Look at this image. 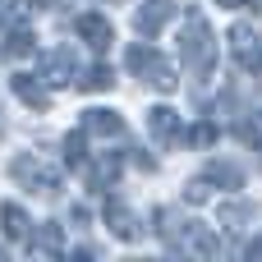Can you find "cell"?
<instances>
[{
  "instance_id": "1",
  "label": "cell",
  "mask_w": 262,
  "mask_h": 262,
  "mask_svg": "<svg viewBox=\"0 0 262 262\" xmlns=\"http://www.w3.org/2000/svg\"><path fill=\"white\" fill-rule=\"evenodd\" d=\"M180 51H184V64H189L193 78H212V69H216V32L198 9H189V18H184Z\"/></svg>"
},
{
  "instance_id": "2",
  "label": "cell",
  "mask_w": 262,
  "mask_h": 262,
  "mask_svg": "<svg viewBox=\"0 0 262 262\" xmlns=\"http://www.w3.org/2000/svg\"><path fill=\"white\" fill-rule=\"evenodd\" d=\"M9 175H14V180H18L28 193H37V198H51V193H60V175H55V170H46L37 157H14Z\"/></svg>"
},
{
  "instance_id": "3",
  "label": "cell",
  "mask_w": 262,
  "mask_h": 262,
  "mask_svg": "<svg viewBox=\"0 0 262 262\" xmlns=\"http://www.w3.org/2000/svg\"><path fill=\"white\" fill-rule=\"evenodd\" d=\"M230 55H235V64H239L244 74H258L262 69V37H258V28L235 23V28H230Z\"/></svg>"
},
{
  "instance_id": "4",
  "label": "cell",
  "mask_w": 262,
  "mask_h": 262,
  "mask_svg": "<svg viewBox=\"0 0 262 262\" xmlns=\"http://www.w3.org/2000/svg\"><path fill=\"white\" fill-rule=\"evenodd\" d=\"M170 244H175L180 253H189V258H212V253H216V235H212L207 226H180V230L170 235Z\"/></svg>"
},
{
  "instance_id": "5",
  "label": "cell",
  "mask_w": 262,
  "mask_h": 262,
  "mask_svg": "<svg viewBox=\"0 0 262 262\" xmlns=\"http://www.w3.org/2000/svg\"><path fill=\"white\" fill-rule=\"evenodd\" d=\"M147 134L157 138V143H180V134H184V120H180V111H170V106H152L147 111Z\"/></svg>"
},
{
  "instance_id": "6",
  "label": "cell",
  "mask_w": 262,
  "mask_h": 262,
  "mask_svg": "<svg viewBox=\"0 0 262 262\" xmlns=\"http://www.w3.org/2000/svg\"><path fill=\"white\" fill-rule=\"evenodd\" d=\"M170 14H175V0H143V5L134 9V28H138L143 37H152V32H161V28L170 23Z\"/></svg>"
},
{
  "instance_id": "7",
  "label": "cell",
  "mask_w": 262,
  "mask_h": 262,
  "mask_svg": "<svg viewBox=\"0 0 262 262\" xmlns=\"http://www.w3.org/2000/svg\"><path fill=\"white\" fill-rule=\"evenodd\" d=\"M9 88H14V97L28 101L32 111H46V106H51V92H46V78H41V74H14Z\"/></svg>"
},
{
  "instance_id": "8",
  "label": "cell",
  "mask_w": 262,
  "mask_h": 262,
  "mask_svg": "<svg viewBox=\"0 0 262 262\" xmlns=\"http://www.w3.org/2000/svg\"><path fill=\"white\" fill-rule=\"evenodd\" d=\"M74 32H78L92 51H106V46H111V23H106L101 14H78V18H74Z\"/></svg>"
},
{
  "instance_id": "9",
  "label": "cell",
  "mask_w": 262,
  "mask_h": 262,
  "mask_svg": "<svg viewBox=\"0 0 262 262\" xmlns=\"http://www.w3.org/2000/svg\"><path fill=\"white\" fill-rule=\"evenodd\" d=\"M106 226H111V235H120V239H138V216H134V207H124L120 198L106 203Z\"/></svg>"
},
{
  "instance_id": "10",
  "label": "cell",
  "mask_w": 262,
  "mask_h": 262,
  "mask_svg": "<svg viewBox=\"0 0 262 262\" xmlns=\"http://www.w3.org/2000/svg\"><path fill=\"white\" fill-rule=\"evenodd\" d=\"M83 129H88L92 138H120V134H124V120H120L115 111H106V106H97V111H88V120H83Z\"/></svg>"
},
{
  "instance_id": "11",
  "label": "cell",
  "mask_w": 262,
  "mask_h": 262,
  "mask_svg": "<svg viewBox=\"0 0 262 262\" xmlns=\"http://www.w3.org/2000/svg\"><path fill=\"white\" fill-rule=\"evenodd\" d=\"M120 170H124V161H120L115 152H106V157H97V161L88 166V184H92V189H115Z\"/></svg>"
},
{
  "instance_id": "12",
  "label": "cell",
  "mask_w": 262,
  "mask_h": 262,
  "mask_svg": "<svg viewBox=\"0 0 262 262\" xmlns=\"http://www.w3.org/2000/svg\"><path fill=\"white\" fill-rule=\"evenodd\" d=\"M203 180H207V184H221V189H244V170H239L235 161H221V157L203 166Z\"/></svg>"
},
{
  "instance_id": "13",
  "label": "cell",
  "mask_w": 262,
  "mask_h": 262,
  "mask_svg": "<svg viewBox=\"0 0 262 262\" xmlns=\"http://www.w3.org/2000/svg\"><path fill=\"white\" fill-rule=\"evenodd\" d=\"M0 230H5L9 239H28V235H32V221H28V212H23L18 203H0Z\"/></svg>"
},
{
  "instance_id": "14",
  "label": "cell",
  "mask_w": 262,
  "mask_h": 262,
  "mask_svg": "<svg viewBox=\"0 0 262 262\" xmlns=\"http://www.w3.org/2000/svg\"><path fill=\"white\" fill-rule=\"evenodd\" d=\"M143 78H147L152 88H161V92H170V88L180 83V78H175V69H170V64H166L161 55H152V60H147V69H143Z\"/></svg>"
},
{
  "instance_id": "15",
  "label": "cell",
  "mask_w": 262,
  "mask_h": 262,
  "mask_svg": "<svg viewBox=\"0 0 262 262\" xmlns=\"http://www.w3.org/2000/svg\"><path fill=\"white\" fill-rule=\"evenodd\" d=\"M60 249H64V235H60L55 221H46L41 230H32V253H60Z\"/></svg>"
},
{
  "instance_id": "16",
  "label": "cell",
  "mask_w": 262,
  "mask_h": 262,
  "mask_svg": "<svg viewBox=\"0 0 262 262\" xmlns=\"http://www.w3.org/2000/svg\"><path fill=\"white\" fill-rule=\"evenodd\" d=\"M74 74V55L69 51H51L46 55V83H69Z\"/></svg>"
},
{
  "instance_id": "17",
  "label": "cell",
  "mask_w": 262,
  "mask_h": 262,
  "mask_svg": "<svg viewBox=\"0 0 262 262\" xmlns=\"http://www.w3.org/2000/svg\"><path fill=\"white\" fill-rule=\"evenodd\" d=\"M32 51H37V37H32L28 23H18V28L9 32V41H5V55H32Z\"/></svg>"
},
{
  "instance_id": "18",
  "label": "cell",
  "mask_w": 262,
  "mask_h": 262,
  "mask_svg": "<svg viewBox=\"0 0 262 262\" xmlns=\"http://www.w3.org/2000/svg\"><path fill=\"white\" fill-rule=\"evenodd\" d=\"M78 88H83V92H111V88H115V74H111L106 64H92V69L78 78Z\"/></svg>"
},
{
  "instance_id": "19",
  "label": "cell",
  "mask_w": 262,
  "mask_h": 262,
  "mask_svg": "<svg viewBox=\"0 0 262 262\" xmlns=\"http://www.w3.org/2000/svg\"><path fill=\"white\" fill-rule=\"evenodd\" d=\"M60 152H64V166H83V152H88V129H78V134H64Z\"/></svg>"
},
{
  "instance_id": "20",
  "label": "cell",
  "mask_w": 262,
  "mask_h": 262,
  "mask_svg": "<svg viewBox=\"0 0 262 262\" xmlns=\"http://www.w3.org/2000/svg\"><path fill=\"white\" fill-rule=\"evenodd\" d=\"M253 212H258L253 203H226V207H221V226H226V230H239Z\"/></svg>"
},
{
  "instance_id": "21",
  "label": "cell",
  "mask_w": 262,
  "mask_h": 262,
  "mask_svg": "<svg viewBox=\"0 0 262 262\" xmlns=\"http://www.w3.org/2000/svg\"><path fill=\"white\" fill-rule=\"evenodd\" d=\"M239 143L262 147V111H253V115H244V120H239Z\"/></svg>"
},
{
  "instance_id": "22",
  "label": "cell",
  "mask_w": 262,
  "mask_h": 262,
  "mask_svg": "<svg viewBox=\"0 0 262 262\" xmlns=\"http://www.w3.org/2000/svg\"><path fill=\"white\" fill-rule=\"evenodd\" d=\"M152 55H157L152 46H129V55H124V64H129V74H143Z\"/></svg>"
},
{
  "instance_id": "23",
  "label": "cell",
  "mask_w": 262,
  "mask_h": 262,
  "mask_svg": "<svg viewBox=\"0 0 262 262\" xmlns=\"http://www.w3.org/2000/svg\"><path fill=\"white\" fill-rule=\"evenodd\" d=\"M189 143H193V147H212V143H216V129H212V124H193Z\"/></svg>"
},
{
  "instance_id": "24",
  "label": "cell",
  "mask_w": 262,
  "mask_h": 262,
  "mask_svg": "<svg viewBox=\"0 0 262 262\" xmlns=\"http://www.w3.org/2000/svg\"><path fill=\"white\" fill-rule=\"evenodd\" d=\"M207 193H212V184H207V180H193V184L184 189V198H189V203H203Z\"/></svg>"
},
{
  "instance_id": "25",
  "label": "cell",
  "mask_w": 262,
  "mask_h": 262,
  "mask_svg": "<svg viewBox=\"0 0 262 262\" xmlns=\"http://www.w3.org/2000/svg\"><path fill=\"white\" fill-rule=\"evenodd\" d=\"M37 5H41V9H60L64 0H37Z\"/></svg>"
},
{
  "instance_id": "26",
  "label": "cell",
  "mask_w": 262,
  "mask_h": 262,
  "mask_svg": "<svg viewBox=\"0 0 262 262\" xmlns=\"http://www.w3.org/2000/svg\"><path fill=\"white\" fill-rule=\"evenodd\" d=\"M216 5H226V9H239V5H249V0H216Z\"/></svg>"
},
{
  "instance_id": "27",
  "label": "cell",
  "mask_w": 262,
  "mask_h": 262,
  "mask_svg": "<svg viewBox=\"0 0 262 262\" xmlns=\"http://www.w3.org/2000/svg\"><path fill=\"white\" fill-rule=\"evenodd\" d=\"M249 258H262V239H258V244H249Z\"/></svg>"
},
{
  "instance_id": "28",
  "label": "cell",
  "mask_w": 262,
  "mask_h": 262,
  "mask_svg": "<svg viewBox=\"0 0 262 262\" xmlns=\"http://www.w3.org/2000/svg\"><path fill=\"white\" fill-rule=\"evenodd\" d=\"M0 134H5V124H0Z\"/></svg>"
}]
</instances>
